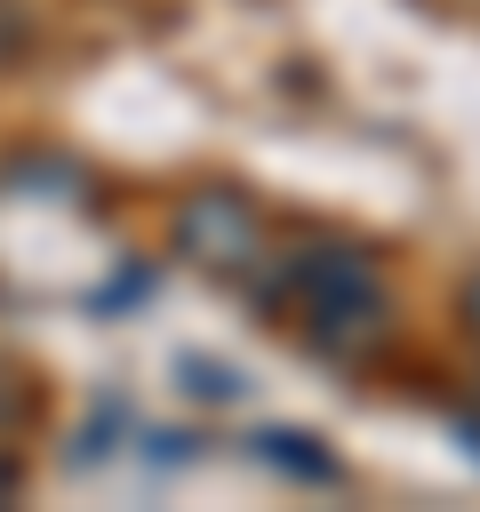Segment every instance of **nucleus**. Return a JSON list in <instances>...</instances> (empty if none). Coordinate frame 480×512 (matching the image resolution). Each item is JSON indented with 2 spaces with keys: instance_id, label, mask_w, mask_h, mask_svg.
Wrapping results in <instances>:
<instances>
[]
</instances>
